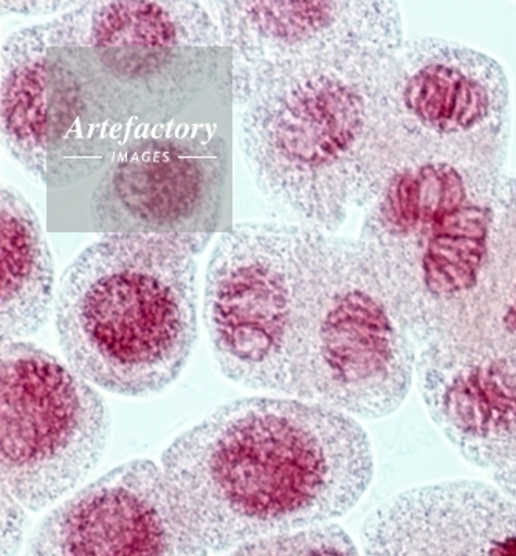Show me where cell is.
<instances>
[{
	"label": "cell",
	"instance_id": "1",
	"mask_svg": "<svg viewBox=\"0 0 516 556\" xmlns=\"http://www.w3.org/2000/svg\"><path fill=\"white\" fill-rule=\"evenodd\" d=\"M162 468L210 552L330 525L373 483V443L355 417L293 397L225 403L180 432Z\"/></svg>",
	"mask_w": 516,
	"mask_h": 556
},
{
	"label": "cell",
	"instance_id": "2",
	"mask_svg": "<svg viewBox=\"0 0 516 556\" xmlns=\"http://www.w3.org/2000/svg\"><path fill=\"white\" fill-rule=\"evenodd\" d=\"M394 54L351 47L231 76L250 176L295 224L337 235L406 162Z\"/></svg>",
	"mask_w": 516,
	"mask_h": 556
},
{
	"label": "cell",
	"instance_id": "3",
	"mask_svg": "<svg viewBox=\"0 0 516 556\" xmlns=\"http://www.w3.org/2000/svg\"><path fill=\"white\" fill-rule=\"evenodd\" d=\"M205 249L154 235H108L87 245L65 268L54 301L67 365L122 397L173 387L198 344V256Z\"/></svg>",
	"mask_w": 516,
	"mask_h": 556
},
{
	"label": "cell",
	"instance_id": "4",
	"mask_svg": "<svg viewBox=\"0 0 516 556\" xmlns=\"http://www.w3.org/2000/svg\"><path fill=\"white\" fill-rule=\"evenodd\" d=\"M419 343L376 254L360 239L301 225L289 346V397L357 420L402 408Z\"/></svg>",
	"mask_w": 516,
	"mask_h": 556
},
{
	"label": "cell",
	"instance_id": "5",
	"mask_svg": "<svg viewBox=\"0 0 516 556\" xmlns=\"http://www.w3.org/2000/svg\"><path fill=\"white\" fill-rule=\"evenodd\" d=\"M504 174L456 160H410L366 206L358 239L383 265L419 348L478 283Z\"/></svg>",
	"mask_w": 516,
	"mask_h": 556
},
{
	"label": "cell",
	"instance_id": "6",
	"mask_svg": "<svg viewBox=\"0 0 516 556\" xmlns=\"http://www.w3.org/2000/svg\"><path fill=\"white\" fill-rule=\"evenodd\" d=\"M111 435V410L92 383L38 344L2 343V485L25 508L46 510L78 489Z\"/></svg>",
	"mask_w": 516,
	"mask_h": 556
},
{
	"label": "cell",
	"instance_id": "7",
	"mask_svg": "<svg viewBox=\"0 0 516 556\" xmlns=\"http://www.w3.org/2000/svg\"><path fill=\"white\" fill-rule=\"evenodd\" d=\"M301 225L236 222L211 253L203 321L222 376L289 395L293 274Z\"/></svg>",
	"mask_w": 516,
	"mask_h": 556
},
{
	"label": "cell",
	"instance_id": "8",
	"mask_svg": "<svg viewBox=\"0 0 516 556\" xmlns=\"http://www.w3.org/2000/svg\"><path fill=\"white\" fill-rule=\"evenodd\" d=\"M392 98L406 162L449 159L506 173L511 85L495 58L436 36L405 39L392 60Z\"/></svg>",
	"mask_w": 516,
	"mask_h": 556
},
{
	"label": "cell",
	"instance_id": "9",
	"mask_svg": "<svg viewBox=\"0 0 516 556\" xmlns=\"http://www.w3.org/2000/svg\"><path fill=\"white\" fill-rule=\"evenodd\" d=\"M148 137L119 152L87 203L92 231L176 236L209 245L227 200L230 165L213 136Z\"/></svg>",
	"mask_w": 516,
	"mask_h": 556
},
{
	"label": "cell",
	"instance_id": "10",
	"mask_svg": "<svg viewBox=\"0 0 516 556\" xmlns=\"http://www.w3.org/2000/svg\"><path fill=\"white\" fill-rule=\"evenodd\" d=\"M149 459L112 468L56 505L33 532L25 556H209Z\"/></svg>",
	"mask_w": 516,
	"mask_h": 556
},
{
	"label": "cell",
	"instance_id": "11",
	"mask_svg": "<svg viewBox=\"0 0 516 556\" xmlns=\"http://www.w3.org/2000/svg\"><path fill=\"white\" fill-rule=\"evenodd\" d=\"M214 10L231 53V76L351 47L398 52L403 36L394 0H216Z\"/></svg>",
	"mask_w": 516,
	"mask_h": 556
},
{
	"label": "cell",
	"instance_id": "12",
	"mask_svg": "<svg viewBox=\"0 0 516 556\" xmlns=\"http://www.w3.org/2000/svg\"><path fill=\"white\" fill-rule=\"evenodd\" d=\"M362 556H516V505L470 479L424 483L377 505L360 530Z\"/></svg>",
	"mask_w": 516,
	"mask_h": 556
},
{
	"label": "cell",
	"instance_id": "13",
	"mask_svg": "<svg viewBox=\"0 0 516 556\" xmlns=\"http://www.w3.org/2000/svg\"><path fill=\"white\" fill-rule=\"evenodd\" d=\"M416 383L431 424L465 463L493 472L516 456V359L421 348Z\"/></svg>",
	"mask_w": 516,
	"mask_h": 556
},
{
	"label": "cell",
	"instance_id": "14",
	"mask_svg": "<svg viewBox=\"0 0 516 556\" xmlns=\"http://www.w3.org/2000/svg\"><path fill=\"white\" fill-rule=\"evenodd\" d=\"M50 49L171 53L222 49L224 36L196 0H93L47 22Z\"/></svg>",
	"mask_w": 516,
	"mask_h": 556
},
{
	"label": "cell",
	"instance_id": "15",
	"mask_svg": "<svg viewBox=\"0 0 516 556\" xmlns=\"http://www.w3.org/2000/svg\"><path fill=\"white\" fill-rule=\"evenodd\" d=\"M424 348L461 358L516 359V176L501 180L492 243L474 292Z\"/></svg>",
	"mask_w": 516,
	"mask_h": 556
},
{
	"label": "cell",
	"instance_id": "16",
	"mask_svg": "<svg viewBox=\"0 0 516 556\" xmlns=\"http://www.w3.org/2000/svg\"><path fill=\"white\" fill-rule=\"evenodd\" d=\"M49 49V24H39L10 33L0 52L2 144L42 185L53 140Z\"/></svg>",
	"mask_w": 516,
	"mask_h": 556
},
{
	"label": "cell",
	"instance_id": "17",
	"mask_svg": "<svg viewBox=\"0 0 516 556\" xmlns=\"http://www.w3.org/2000/svg\"><path fill=\"white\" fill-rule=\"evenodd\" d=\"M54 264L46 232L27 198L0 192V338L35 336L54 314Z\"/></svg>",
	"mask_w": 516,
	"mask_h": 556
},
{
	"label": "cell",
	"instance_id": "18",
	"mask_svg": "<svg viewBox=\"0 0 516 556\" xmlns=\"http://www.w3.org/2000/svg\"><path fill=\"white\" fill-rule=\"evenodd\" d=\"M225 556H362V551L343 527L330 522L250 541Z\"/></svg>",
	"mask_w": 516,
	"mask_h": 556
},
{
	"label": "cell",
	"instance_id": "19",
	"mask_svg": "<svg viewBox=\"0 0 516 556\" xmlns=\"http://www.w3.org/2000/svg\"><path fill=\"white\" fill-rule=\"evenodd\" d=\"M22 507L24 505L13 496L5 485H2L3 556H14L17 548L21 547L25 525Z\"/></svg>",
	"mask_w": 516,
	"mask_h": 556
},
{
	"label": "cell",
	"instance_id": "20",
	"mask_svg": "<svg viewBox=\"0 0 516 556\" xmlns=\"http://www.w3.org/2000/svg\"><path fill=\"white\" fill-rule=\"evenodd\" d=\"M79 2H61V0H2L0 9L2 14L13 13L22 16H42V14L56 13L63 9L78 7Z\"/></svg>",
	"mask_w": 516,
	"mask_h": 556
},
{
	"label": "cell",
	"instance_id": "21",
	"mask_svg": "<svg viewBox=\"0 0 516 556\" xmlns=\"http://www.w3.org/2000/svg\"><path fill=\"white\" fill-rule=\"evenodd\" d=\"M493 482L501 493L516 505V456L492 472Z\"/></svg>",
	"mask_w": 516,
	"mask_h": 556
}]
</instances>
